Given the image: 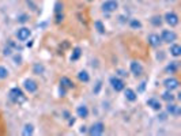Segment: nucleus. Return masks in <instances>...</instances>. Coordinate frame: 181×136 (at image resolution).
Segmentation results:
<instances>
[{"mask_svg": "<svg viewBox=\"0 0 181 136\" xmlns=\"http://www.w3.org/2000/svg\"><path fill=\"white\" fill-rule=\"evenodd\" d=\"M84 132H86V127H82L80 128V134H84Z\"/></svg>", "mask_w": 181, "mask_h": 136, "instance_id": "nucleus-36", "label": "nucleus"}, {"mask_svg": "<svg viewBox=\"0 0 181 136\" xmlns=\"http://www.w3.org/2000/svg\"><path fill=\"white\" fill-rule=\"evenodd\" d=\"M4 54H6V56H10V54H11V49H10V48H6V49H4Z\"/></svg>", "mask_w": 181, "mask_h": 136, "instance_id": "nucleus-33", "label": "nucleus"}, {"mask_svg": "<svg viewBox=\"0 0 181 136\" xmlns=\"http://www.w3.org/2000/svg\"><path fill=\"white\" fill-rule=\"evenodd\" d=\"M119 72H120V75H121V76H125V75H127V74H125L123 70H119Z\"/></svg>", "mask_w": 181, "mask_h": 136, "instance_id": "nucleus-35", "label": "nucleus"}, {"mask_svg": "<svg viewBox=\"0 0 181 136\" xmlns=\"http://www.w3.org/2000/svg\"><path fill=\"white\" fill-rule=\"evenodd\" d=\"M56 22L57 23L63 22V14H56Z\"/></svg>", "mask_w": 181, "mask_h": 136, "instance_id": "nucleus-29", "label": "nucleus"}, {"mask_svg": "<svg viewBox=\"0 0 181 136\" xmlns=\"http://www.w3.org/2000/svg\"><path fill=\"white\" fill-rule=\"evenodd\" d=\"M124 95H125V98H127L128 101H131V102H134V101H136V93L132 88H124Z\"/></svg>", "mask_w": 181, "mask_h": 136, "instance_id": "nucleus-13", "label": "nucleus"}, {"mask_svg": "<svg viewBox=\"0 0 181 136\" xmlns=\"http://www.w3.org/2000/svg\"><path fill=\"white\" fill-rule=\"evenodd\" d=\"M23 86H25V88L29 91V93H36L37 88H38V84H37L33 79H26L25 82H23Z\"/></svg>", "mask_w": 181, "mask_h": 136, "instance_id": "nucleus-8", "label": "nucleus"}, {"mask_svg": "<svg viewBox=\"0 0 181 136\" xmlns=\"http://www.w3.org/2000/svg\"><path fill=\"white\" fill-rule=\"evenodd\" d=\"M78 79L80 82H84V83H87L88 80H90V76H88V74L86 71H80L79 74H78Z\"/></svg>", "mask_w": 181, "mask_h": 136, "instance_id": "nucleus-20", "label": "nucleus"}, {"mask_svg": "<svg viewBox=\"0 0 181 136\" xmlns=\"http://www.w3.org/2000/svg\"><path fill=\"white\" fill-rule=\"evenodd\" d=\"M151 23H153L154 26H161V23H162V18H161V16H158V15L153 16V18H151Z\"/></svg>", "mask_w": 181, "mask_h": 136, "instance_id": "nucleus-23", "label": "nucleus"}, {"mask_svg": "<svg viewBox=\"0 0 181 136\" xmlns=\"http://www.w3.org/2000/svg\"><path fill=\"white\" fill-rule=\"evenodd\" d=\"M61 11H63V3L57 2L56 4H54V12H56V14H61Z\"/></svg>", "mask_w": 181, "mask_h": 136, "instance_id": "nucleus-28", "label": "nucleus"}, {"mask_svg": "<svg viewBox=\"0 0 181 136\" xmlns=\"http://www.w3.org/2000/svg\"><path fill=\"white\" fill-rule=\"evenodd\" d=\"M170 53H172L175 57H179L180 54H181V46L177 45V44L172 45V48H170Z\"/></svg>", "mask_w": 181, "mask_h": 136, "instance_id": "nucleus-19", "label": "nucleus"}, {"mask_svg": "<svg viewBox=\"0 0 181 136\" xmlns=\"http://www.w3.org/2000/svg\"><path fill=\"white\" fill-rule=\"evenodd\" d=\"M76 114H78V117L86 118L87 116H88V109H87V106H84V105H80V106H78Z\"/></svg>", "mask_w": 181, "mask_h": 136, "instance_id": "nucleus-14", "label": "nucleus"}, {"mask_svg": "<svg viewBox=\"0 0 181 136\" xmlns=\"http://www.w3.org/2000/svg\"><path fill=\"white\" fill-rule=\"evenodd\" d=\"M163 19H165V22L172 27L179 25V16H177V14H175V12H166Z\"/></svg>", "mask_w": 181, "mask_h": 136, "instance_id": "nucleus-5", "label": "nucleus"}, {"mask_svg": "<svg viewBox=\"0 0 181 136\" xmlns=\"http://www.w3.org/2000/svg\"><path fill=\"white\" fill-rule=\"evenodd\" d=\"M101 86H102V83H101V82H98V83H97V87H95V88H94V93H95V94H97V93H98V91H100V88H101Z\"/></svg>", "mask_w": 181, "mask_h": 136, "instance_id": "nucleus-31", "label": "nucleus"}, {"mask_svg": "<svg viewBox=\"0 0 181 136\" xmlns=\"http://www.w3.org/2000/svg\"><path fill=\"white\" fill-rule=\"evenodd\" d=\"M18 20H19V22H20V23H25V22H26V20H27V16H26V15H20Z\"/></svg>", "mask_w": 181, "mask_h": 136, "instance_id": "nucleus-30", "label": "nucleus"}, {"mask_svg": "<svg viewBox=\"0 0 181 136\" xmlns=\"http://www.w3.org/2000/svg\"><path fill=\"white\" fill-rule=\"evenodd\" d=\"M162 100L166 102H173L175 101V95L172 94L170 90H168V91H165V93H162Z\"/></svg>", "mask_w": 181, "mask_h": 136, "instance_id": "nucleus-18", "label": "nucleus"}, {"mask_svg": "<svg viewBox=\"0 0 181 136\" xmlns=\"http://www.w3.org/2000/svg\"><path fill=\"white\" fill-rule=\"evenodd\" d=\"M131 72L134 74L135 76H139V75H142V72H143V67L138 63V61H132L131 63Z\"/></svg>", "mask_w": 181, "mask_h": 136, "instance_id": "nucleus-10", "label": "nucleus"}, {"mask_svg": "<svg viewBox=\"0 0 181 136\" xmlns=\"http://www.w3.org/2000/svg\"><path fill=\"white\" fill-rule=\"evenodd\" d=\"M30 34H32V32H30L27 27H20L18 32H16V37H18V40H20V41H26L30 37Z\"/></svg>", "mask_w": 181, "mask_h": 136, "instance_id": "nucleus-9", "label": "nucleus"}, {"mask_svg": "<svg viewBox=\"0 0 181 136\" xmlns=\"http://www.w3.org/2000/svg\"><path fill=\"white\" fill-rule=\"evenodd\" d=\"M176 38H177V36L173 30H163V32L161 33V41L162 42L170 44V42H173V41H176Z\"/></svg>", "mask_w": 181, "mask_h": 136, "instance_id": "nucleus-3", "label": "nucleus"}, {"mask_svg": "<svg viewBox=\"0 0 181 136\" xmlns=\"http://www.w3.org/2000/svg\"><path fill=\"white\" fill-rule=\"evenodd\" d=\"M60 84H61V87H64V88H72V87H74L72 80L68 79L67 76H63V78H61V79H60Z\"/></svg>", "mask_w": 181, "mask_h": 136, "instance_id": "nucleus-16", "label": "nucleus"}, {"mask_svg": "<svg viewBox=\"0 0 181 136\" xmlns=\"http://www.w3.org/2000/svg\"><path fill=\"white\" fill-rule=\"evenodd\" d=\"M147 105L151 109H154V110H159V109L162 108L161 102H159L158 100H155V98H150V100L147 101Z\"/></svg>", "mask_w": 181, "mask_h": 136, "instance_id": "nucleus-15", "label": "nucleus"}, {"mask_svg": "<svg viewBox=\"0 0 181 136\" xmlns=\"http://www.w3.org/2000/svg\"><path fill=\"white\" fill-rule=\"evenodd\" d=\"M129 25H131L132 29H139V27H142V23L139 22L138 19H131V22H129Z\"/></svg>", "mask_w": 181, "mask_h": 136, "instance_id": "nucleus-26", "label": "nucleus"}, {"mask_svg": "<svg viewBox=\"0 0 181 136\" xmlns=\"http://www.w3.org/2000/svg\"><path fill=\"white\" fill-rule=\"evenodd\" d=\"M161 42H162L161 37H159L158 34H150V36H149V44L151 46H158Z\"/></svg>", "mask_w": 181, "mask_h": 136, "instance_id": "nucleus-11", "label": "nucleus"}, {"mask_svg": "<svg viewBox=\"0 0 181 136\" xmlns=\"http://www.w3.org/2000/svg\"><path fill=\"white\" fill-rule=\"evenodd\" d=\"M59 93H60L61 97H64V94H66V88H64V87H60V88H59Z\"/></svg>", "mask_w": 181, "mask_h": 136, "instance_id": "nucleus-32", "label": "nucleus"}, {"mask_svg": "<svg viewBox=\"0 0 181 136\" xmlns=\"http://www.w3.org/2000/svg\"><path fill=\"white\" fill-rule=\"evenodd\" d=\"M105 131V125L102 122H95V124L91 125V128L88 129V134L91 136H98V135H102Z\"/></svg>", "mask_w": 181, "mask_h": 136, "instance_id": "nucleus-4", "label": "nucleus"}, {"mask_svg": "<svg viewBox=\"0 0 181 136\" xmlns=\"http://www.w3.org/2000/svg\"><path fill=\"white\" fill-rule=\"evenodd\" d=\"M8 76V70L6 67H0V79H6Z\"/></svg>", "mask_w": 181, "mask_h": 136, "instance_id": "nucleus-25", "label": "nucleus"}, {"mask_svg": "<svg viewBox=\"0 0 181 136\" xmlns=\"http://www.w3.org/2000/svg\"><path fill=\"white\" fill-rule=\"evenodd\" d=\"M94 26H95V29L98 30V33H101V34L105 33V26L102 25L101 20H95V22H94Z\"/></svg>", "mask_w": 181, "mask_h": 136, "instance_id": "nucleus-22", "label": "nucleus"}, {"mask_svg": "<svg viewBox=\"0 0 181 136\" xmlns=\"http://www.w3.org/2000/svg\"><path fill=\"white\" fill-rule=\"evenodd\" d=\"M80 54H82V49H80V48H75L72 54H71V61H76L80 57Z\"/></svg>", "mask_w": 181, "mask_h": 136, "instance_id": "nucleus-21", "label": "nucleus"}, {"mask_svg": "<svg viewBox=\"0 0 181 136\" xmlns=\"http://www.w3.org/2000/svg\"><path fill=\"white\" fill-rule=\"evenodd\" d=\"M110 84H112V87H113L116 91H123V90H124V88H125L124 82H123L121 79H119L117 76L110 78Z\"/></svg>", "mask_w": 181, "mask_h": 136, "instance_id": "nucleus-7", "label": "nucleus"}, {"mask_svg": "<svg viewBox=\"0 0 181 136\" xmlns=\"http://www.w3.org/2000/svg\"><path fill=\"white\" fill-rule=\"evenodd\" d=\"M119 8V3L117 0H106L102 3V11L105 12H113Z\"/></svg>", "mask_w": 181, "mask_h": 136, "instance_id": "nucleus-2", "label": "nucleus"}, {"mask_svg": "<svg viewBox=\"0 0 181 136\" xmlns=\"http://www.w3.org/2000/svg\"><path fill=\"white\" fill-rule=\"evenodd\" d=\"M33 71H34V74L40 75V74H42V72H44V67L41 66V64H34V67H33Z\"/></svg>", "mask_w": 181, "mask_h": 136, "instance_id": "nucleus-24", "label": "nucleus"}, {"mask_svg": "<svg viewBox=\"0 0 181 136\" xmlns=\"http://www.w3.org/2000/svg\"><path fill=\"white\" fill-rule=\"evenodd\" d=\"M163 86L166 87V90L173 91V90H176V88H179L180 82L177 80L176 78H168V79L163 80Z\"/></svg>", "mask_w": 181, "mask_h": 136, "instance_id": "nucleus-6", "label": "nucleus"}, {"mask_svg": "<svg viewBox=\"0 0 181 136\" xmlns=\"http://www.w3.org/2000/svg\"><path fill=\"white\" fill-rule=\"evenodd\" d=\"M177 66H179V64H177V61H173V63L170 64V66L166 67V71H170V72H175V71L177 70Z\"/></svg>", "mask_w": 181, "mask_h": 136, "instance_id": "nucleus-27", "label": "nucleus"}, {"mask_svg": "<svg viewBox=\"0 0 181 136\" xmlns=\"http://www.w3.org/2000/svg\"><path fill=\"white\" fill-rule=\"evenodd\" d=\"M166 110H168L170 114H173V116H180V113H181V109H180V106H177V105L170 104V102H169V105H168V106H166Z\"/></svg>", "mask_w": 181, "mask_h": 136, "instance_id": "nucleus-12", "label": "nucleus"}, {"mask_svg": "<svg viewBox=\"0 0 181 136\" xmlns=\"http://www.w3.org/2000/svg\"><path fill=\"white\" fill-rule=\"evenodd\" d=\"M10 100H11L14 104H23V102L26 101V97L19 87H14L10 90Z\"/></svg>", "mask_w": 181, "mask_h": 136, "instance_id": "nucleus-1", "label": "nucleus"}, {"mask_svg": "<svg viewBox=\"0 0 181 136\" xmlns=\"http://www.w3.org/2000/svg\"><path fill=\"white\" fill-rule=\"evenodd\" d=\"M144 87H146V82H142L140 87H139V91H143V90H144Z\"/></svg>", "mask_w": 181, "mask_h": 136, "instance_id": "nucleus-34", "label": "nucleus"}, {"mask_svg": "<svg viewBox=\"0 0 181 136\" xmlns=\"http://www.w3.org/2000/svg\"><path fill=\"white\" fill-rule=\"evenodd\" d=\"M33 132H34V127L32 124H26L25 127H23V131H22V135L23 136H30V135H33Z\"/></svg>", "mask_w": 181, "mask_h": 136, "instance_id": "nucleus-17", "label": "nucleus"}]
</instances>
